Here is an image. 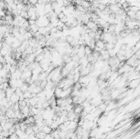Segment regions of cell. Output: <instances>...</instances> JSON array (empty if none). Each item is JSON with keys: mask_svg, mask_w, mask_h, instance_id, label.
<instances>
[{"mask_svg": "<svg viewBox=\"0 0 140 139\" xmlns=\"http://www.w3.org/2000/svg\"><path fill=\"white\" fill-rule=\"evenodd\" d=\"M46 134L44 133L43 131H39V132H38L35 134V137L38 139H43L44 138H45Z\"/></svg>", "mask_w": 140, "mask_h": 139, "instance_id": "4fadbf2b", "label": "cell"}, {"mask_svg": "<svg viewBox=\"0 0 140 139\" xmlns=\"http://www.w3.org/2000/svg\"><path fill=\"white\" fill-rule=\"evenodd\" d=\"M53 7H52V5L51 3H46V4H44V12H45V13H49V12H53Z\"/></svg>", "mask_w": 140, "mask_h": 139, "instance_id": "52a82bcc", "label": "cell"}, {"mask_svg": "<svg viewBox=\"0 0 140 139\" xmlns=\"http://www.w3.org/2000/svg\"><path fill=\"white\" fill-rule=\"evenodd\" d=\"M8 101H9L7 100V97H4V98H3V99H0V105H2V106H5Z\"/></svg>", "mask_w": 140, "mask_h": 139, "instance_id": "ffe728a7", "label": "cell"}, {"mask_svg": "<svg viewBox=\"0 0 140 139\" xmlns=\"http://www.w3.org/2000/svg\"><path fill=\"white\" fill-rule=\"evenodd\" d=\"M43 132L45 133V134H50V133L53 132V129L50 128V126L48 125H43V128H42V130Z\"/></svg>", "mask_w": 140, "mask_h": 139, "instance_id": "8992f818", "label": "cell"}, {"mask_svg": "<svg viewBox=\"0 0 140 139\" xmlns=\"http://www.w3.org/2000/svg\"><path fill=\"white\" fill-rule=\"evenodd\" d=\"M93 53V50L90 48L88 46H84V53H85V56H88L89 54H91V53Z\"/></svg>", "mask_w": 140, "mask_h": 139, "instance_id": "2e32d148", "label": "cell"}, {"mask_svg": "<svg viewBox=\"0 0 140 139\" xmlns=\"http://www.w3.org/2000/svg\"><path fill=\"white\" fill-rule=\"evenodd\" d=\"M42 107H43V110L47 109L48 107H50V103H49L48 100H45L43 103H42Z\"/></svg>", "mask_w": 140, "mask_h": 139, "instance_id": "ac0fdd59", "label": "cell"}, {"mask_svg": "<svg viewBox=\"0 0 140 139\" xmlns=\"http://www.w3.org/2000/svg\"><path fill=\"white\" fill-rule=\"evenodd\" d=\"M43 53H41V54H39V55L36 56V57H35V60H34V62H36L39 63L40 62H41L42 60H43Z\"/></svg>", "mask_w": 140, "mask_h": 139, "instance_id": "d6986e66", "label": "cell"}, {"mask_svg": "<svg viewBox=\"0 0 140 139\" xmlns=\"http://www.w3.org/2000/svg\"><path fill=\"white\" fill-rule=\"evenodd\" d=\"M9 99H10V101H11V102L13 103V104H15V103H18V101H20V97H18V96L16 95V94L15 93V92H14L13 94H12V96H11Z\"/></svg>", "mask_w": 140, "mask_h": 139, "instance_id": "5b68a950", "label": "cell"}, {"mask_svg": "<svg viewBox=\"0 0 140 139\" xmlns=\"http://www.w3.org/2000/svg\"><path fill=\"white\" fill-rule=\"evenodd\" d=\"M23 97L25 99H29V98L32 97V93L29 91H26V92H23Z\"/></svg>", "mask_w": 140, "mask_h": 139, "instance_id": "9a60e30c", "label": "cell"}, {"mask_svg": "<svg viewBox=\"0 0 140 139\" xmlns=\"http://www.w3.org/2000/svg\"><path fill=\"white\" fill-rule=\"evenodd\" d=\"M28 3L30 5H32V6H34V5L38 3V0H29Z\"/></svg>", "mask_w": 140, "mask_h": 139, "instance_id": "7402d4cb", "label": "cell"}, {"mask_svg": "<svg viewBox=\"0 0 140 139\" xmlns=\"http://www.w3.org/2000/svg\"><path fill=\"white\" fill-rule=\"evenodd\" d=\"M31 75H32V71H31L30 70H29L28 68H26L24 71L21 72V79H23L24 81H25V79H27V78H29L31 77Z\"/></svg>", "mask_w": 140, "mask_h": 139, "instance_id": "6da1fadb", "label": "cell"}, {"mask_svg": "<svg viewBox=\"0 0 140 139\" xmlns=\"http://www.w3.org/2000/svg\"><path fill=\"white\" fill-rule=\"evenodd\" d=\"M28 88H29V84L26 83L24 82L23 83L21 84V86L20 87V88H21V90L22 91V92H26V91H28Z\"/></svg>", "mask_w": 140, "mask_h": 139, "instance_id": "5bb4252c", "label": "cell"}, {"mask_svg": "<svg viewBox=\"0 0 140 139\" xmlns=\"http://www.w3.org/2000/svg\"><path fill=\"white\" fill-rule=\"evenodd\" d=\"M84 110V108L82 107V105H75V106H74V108H73V111H74V113H75L76 115H79L80 116V115L82 113V111Z\"/></svg>", "mask_w": 140, "mask_h": 139, "instance_id": "7a4b0ae2", "label": "cell"}, {"mask_svg": "<svg viewBox=\"0 0 140 139\" xmlns=\"http://www.w3.org/2000/svg\"><path fill=\"white\" fill-rule=\"evenodd\" d=\"M0 63H2V64H5L6 62H5V58L3 56H0Z\"/></svg>", "mask_w": 140, "mask_h": 139, "instance_id": "603a6c76", "label": "cell"}, {"mask_svg": "<svg viewBox=\"0 0 140 139\" xmlns=\"http://www.w3.org/2000/svg\"><path fill=\"white\" fill-rule=\"evenodd\" d=\"M20 16H21V17H23L24 19H29L28 17V13H27L26 11H21V13H20Z\"/></svg>", "mask_w": 140, "mask_h": 139, "instance_id": "44dd1931", "label": "cell"}, {"mask_svg": "<svg viewBox=\"0 0 140 139\" xmlns=\"http://www.w3.org/2000/svg\"><path fill=\"white\" fill-rule=\"evenodd\" d=\"M80 6H82L83 7H84V9H87L90 6H91V3H89V2H87V1H81V3H80Z\"/></svg>", "mask_w": 140, "mask_h": 139, "instance_id": "30bf717a", "label": "cell"}, {"mask_svg": "<svg viewBox=\"0 0 140 139\" xmlns=\"http://www.w3.org/2000/svg\"><path fill=\"white\" fill-rule=\"evenodd\" d=\"M3 65L2 64V63H0V70H2V69H3Z\"/></svg>", "mask_w": 140, "mask_h": 139, "instance_id": "cb8c5ba5", "label": "cell"}, {"mask_svg": "<svg viewBox=\"0 0 140 139\" xmlns=\"http://www.w3.org/2000/svg\"><path fill=\"white\" fill-rule=\"evenodd\" d=\"M15 89L16 88H11V87H8V88H7L6 90H5V93H6V97L7 98V100L8 101H10V97L12 95V94L15 92Z\"/></svg>", "mask_w": 140, "mask_h": 139, "instance_id": "3957f363", "label": "cell"}, {"mask_svg": "<svg viewBox=\"0 0 140 139\" xmlns=\"http://www.w3.org/2000/svg\"><path fill=\"white\" fill-rule=\"evenodd\" d=\"M95 46L97 48H99L101 49H104V47H105V43L102 41V40H97V41H95Z\"/></svg>", "mask_w": 140, "mask_h": 139, "instance_id": "ba28073f", "label": "cell"}, {"mask_svg": "<svg viewBox=\"0 0 140 139\" xmlns=\"http://www.w3.org/2000/svg\"><path fill=\"white\" fill-rule=\"evenodd\" d=\"M62 92V88H60L58 87L54 88V97H56L57 98H60L61 93Z\"/></svg>", "mask_w": 140, "mask_h": 139, "instance_id": "9c48e42d", "label": "cell"}, {"mask_svg": "<svg viewBox=\"0 0 140 139\" xmlns=\"http://www.w3.org/2000/svg\"><path fill=\"white\" fill-rule=\"evenodd\" d=\"M23 37H24V38H25V40H29L30 38H33V34L30 31H27L25 34H23Z\"/></svg>", "mask_w": 140, "mask_h": 139, "instance_id": "7c38bea8", "label": "cell"}, {"mask_svg": "<svg viewBox=\"0 0 140 139\" xmlns=\"http://www.w3.org/2000/svg\"><path fill=\"white\" fill-rule=\"evenodd\" d=\"M77 127H78V124H77V122H75V120H73V121L69 122V125H68V126H67V129H68V130L75 131Z\"/></svg>", "mask_w": 140, "mask_h": 139, "instance_id": "277c9868", "label": "cell"}, {"mask_svg": "<svg viewBox=\"0 0 140 139\" xmlns=\"http://www.w3.org/2000/svg\"><path fill=\"white\" fill-rule=\"evenodd\" d=\"M32 133H34L33 132V129H32V125H27V128L25 129V133L27 135V136H28V135L31 134Z\"/></svg>", "mask_w": 140, "mask_h": 139, "instance_id": "8fae6325", "label": "cell"}, {"mask_svg": "<svg viewBox=\"0 0 140 139\" xmlns=\"http://www.w3.org/2000/svg\"><path fill=\"white\" fill-rule=\"evenodd\" d=\"M15 93H16L19 97H23V92L21 90V88H16V89H15Z\"/></svg>", "mask_w": 140, "mask_h": 139, "instance_id": "e0dca14e", "label": "cell"}]
</instances>
